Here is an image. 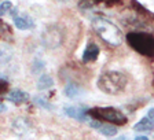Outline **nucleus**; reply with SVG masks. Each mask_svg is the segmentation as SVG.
<instances>
[{
	"label": "nucleus",
	"mask_w": 154,
	"mask_h": 140,
	"mask_svg": "<svg viewBox=\"0 0 154 140\" xmlns=\"http://www.w3.org/2000/svg\"><path fill=\"white\" fill-rule=\"evenodd\" d=\"M92 28L96 32V35L112 47L121 45L122 40H124V36H122L121 30L119 29V26H116L113 22H110L109 19L95 18L92 21Z\"/></svg>",
	"instance_id": "1"
},
{
	"label": "nucleus",
	"mask_w": 154,
	"mask_h": 140,
	"mask_svg": "<svg viewBox=\"0 0 154 140\" xmlns=\"http://www.w3.org/2000/svg\"><path fill=\"white\" fill-rule=\"evenodd\" d=\"M127 83H128V80L125 74L110 70V72H105L100 74L96 84L102 92L109 93V95H117L125 89Z\"/></svg>",
	"instance_id": "2"
},
{
	"label": "nucleus",
	"mask_w": 154,
	"mask_h": 140,
	"mask_svg": "<svg viewBox=\"0 0 154 140\" xmlns=\"http://www.w3.org/2000/svg\"><path fill=\"white\" fill-rule=\"evenodd\" d=\"M127 43L136 52L144 56L154 55V36L144 32H129L127 35Z\"/></svg>",
	"instance_id": "3"
},
{
	"label": "nucleus",
	"mask_w": 154,
	"mask_h": 140,
	"mask_svg": "<svg viewBox=\"0 0 154 140\" xmlns=\"http://www.w3.org/2000/svg\"><path fill=\"white\" fill-rule=\"evenodd\" d=\"M88 117L94 118L95 121H107L109 124L114 125H125L128 122L124 113L114 107H94L88 108Z\"/></svg>",
	"instance_id": "4"
},
{
	"label": "nucleus",
	"mask_w": 154,
	"mask_h": 140,
	"mask_svg": "<svg viewBox=\"0 0 154 140\" xmlns=\"http://www.w3.org/2000/svg\"><path fill=\"white\" fill-rule=\"evenodd\" d=\"M42 41L47 48H57L63 41V33L58 26L51 25L43 32Z\"/></svg>",
	"instance_id": "5"
},
{
	"label": "nucleus",
	"mask_w": 154,
	"mask_h": 140,
	"mask_svg": "<svg viewBox=\"0 0 154 140\" xmlns=\"http://www.w3.org/2000/svg\"><path fill=\"white\" fill-rule=\"evenodd\" d=\"M90 125L98 132H100L102 135H105V136H116L117 135V129L112 124H105L102 121H91Z\"/></svg>",
	"instance_id": "6"
},
{
	"label": "nucleus",
	"mask_w": 154,
	"mask_h": 140,
	"mask_svg": "<svg viewBox=\"0 0 154 140\" xmlns=\"http://www.w3.org/2000/svg\"><path fill=\"white\" fill-rule=\"evenodd\" d=\"M98 56H99V47L95 43H90L83 52V62L84 63H90V62L96 61Z\"/></svg>",
	"instance_id": "7"
},
{
	"label": "nucleus",
	"mask_w": 154,
	"mask_h": 140,
	"mask_svg": "<svg viewBox=\"0 0 154 140\" xmlns=\"http://www.w3.org/2000/svg\"><path fill=\"white\" fill-rule=\"evenodd\" d=\"M65 111L69 117L79 120V121H87L88 120V110L84 107H66Z\"/></svg>",
	"instance_id": "8"
},
{
	"label": "nucleus",
	"mask_w": 154,
	"mask_h": 140,
	"mask_svg": "<svg viewBox=\"0 0 154 140\" xmlns=\"http://www.w3.org/2000/svg\"><path fill=\"white\" fill-rule=\"evenodd\" d=\"M7 99L10 102H13L14 105H22V103L29 102V95L23 91H21V89H14V91L8 92Z\"/></svg>",
	"instance_id": "9"
},
{
	"label": "nucleus",
	"mask_w": 154,
	"mask_h": 140,
	"mask_svg": "<svg viewBox=\"0 0 154 140\" xmlns=\"http://www.w3.org/2000/svg\"><path fill=\"white\" fill-rule=\"evenodd\" d=\"M14 25L19 29V30H28V29L35 28V22L33 19L28 15H18L14 17Z\"/></svg>",
	"instance_id": "10"
},
{
	"label": "nucleus",
	"mask_w": 154,
	"mask_h": 140,
	"mask_svg": "<svg viewBox=\"0 0 154 140\" xmlns=\"http://www.w3.org/2000/svg\"><path fill=\"white\" fill-rule=\"evenodd\" d=\"M13 48L10 47L7 43H3L0 44V66H4L6 63H8L13 58Z\"/></svg>",
	"instance_id": "11"
},
{
	"label": "nucleus",
	"mask_w": 154,
	"mask_h": 140,
	"mask_svg": "<svg viewBox=\"0 0 154 140\" xmlns=\"http://www.w3.org/2000/svg\"><path fill=\"white\" fill-rule=\"evenodd\" d=\"M134 129L136 132H150V131L154 129V124L149 120V118L144 117V118H142L138 124H135Z\"/></svg>",
	"instance_id": "12"
},
{
	"label": "nucleus",
	"mask_w": 154,
	"mask_h": 140,
	"mask_svg": "<svg viewBox=\"0 0 154 140\" xmlns=\"http://www.w3.org/2000/svg\"><path fill=\"white\" fill-rule=\"evenodd\" d=\"M14 131L19 135H23L25 132L29 131V122L26 121L25 118H15V121L13 124Z\"/></svg>",
	"instance_id": "13"
},
{
	"label": "nucleus",
	"mask_w": 154,
	"mask_h": 140,
	"mask_svg": "<svg viewBox=\"0 0 154 140\" xmlns=\"http://www.w3.org/2000/svg\"><path fill=\"white\" fill-rule=\"evenodd\" d=\"M52 85H54V80H52L51 76H48V74H42L40 78L37 80V88L40 89V91L51 88Z\"/></svg>",
	"instance_id": "14"
},
{
	"label": "nucleus",
	"mask_w": 154,
	"mask_h": 140,
	"mask_svg": "<svg viewBox=\"0 0 154 140\" xmlns=\"http://www.w3.org/2000/svg\"><path fill=\"white\" fill-rule=\"evenodd\" d=\"M13 36V30H11V26L7 22H4L3 19H0V40H6Z\"/></svg>",
	"instance_id": "15"
},
{
	"label": "nucleus",
	"mask_w": 154,
	"mask_h": 140,
	"mask_svg": "<svg viewBox=\"0 0 154 140\" xmlns=\"http://www.w3.org/2000/svg\"><path fill=\"white\" fill-rule=\"evenodd\" d=\"M11 10H13V3H11V2L6 0V2H3V3H0V17L6 15V14L10 13Z\"/></svg>",
	"instance_id": "16"
},
{
	"label": "nucleus",
	"mask_w": 154,
	"mask_h": 140,
	"mask_svg": "<svg viewBox=\"0 0 154 140\" xmlns=\"http://www.w3.org/2000/svg\"><path fill=\"white\" fill-rule=\"evenodd\" d=\"M65 93H66L69 98H74V96L79 93V87H76V85H67L66 88H65Z\"/></svg>",
	"instance_id": "17"
},
{
	"label": "nucleus",
	"mask_w": 154,
	"mask_h": 140,
	"mask_svg": "<svg viewBox=\"0 0 154 140\" xmlns=\"http://www.w3.org/2000/svg\"><path fill=\"white\" fill-rule=\"evenodd\" d=\"M94 3H98V4H105V6H116L119 4L121 0H92Z\"/></svg>",
	"instance_id": "18"
},
{
	"label": "nucleus",
	"mask_w": 154,
	"mask_h": 140,
	"mask_svg": "<svg viewBox=\"0 0 154 140\" xmlns=\"http://www.w3.org/2000/svg\"><path fill=\"white\" fill-rule=\"evenodd\" d=\"M7 91H8V83H7L6 80L0 78V96L6 95Z\"/></svg>",
	"instance_id": "19"
},
{
	"label": "nucleus",
	"mask_w": 154,
	"mask_h": 140,
	"mask_svg": "<svg viewBox=\"0 0 154 140\" xmlns=\"http://www.w3.org/2000/svg\"><path fill=\"white\" fill-rule=\"evenodd\" d=\"M35 102L37 103V105H40V106H43V107H45V108H51V106L48 105L47 102H45L44 99H40V98H36L35 99Z\"/></svg>",
	"instance_id": "20"
},
{
	"label": "nucleus",
	"mask_w": 154,
	"mask_h": 140,
	"mask_svg": "<svg viewBox=\"0 0 154 140\" xmlns=\"http://www.w3.org/2000/svg\"><path fill=\"white\" fill-rule=\"evenodd\" d=\"M147 118L154 124V108H150V110L147 111Z\"/></svg>",
	"instance_id": "21"
},
{
	"label": "nucleus",
	"mask_w": 154,
	"mask_h": 140,
	"mask_svg": "<svg viewBox=\"0 0 154 140\" xmlns=\"http://www.w3.org/2000/svg\"><path fill=\"white\" fill-rule=\"evenodd\" d=\"M7 110V106L4 105V103H2L0 102V114H2V113H4Z\"/></svg>",
	"instance_id": "22"
},
{
	"label": "nucleus",
	"mask_w": 154,
	"mask_h": 140,
	"mask_svg": "<svg viewBox=\"0 0 154 140\" xmlns=\"http://www.w3.org/2000/svg\"><path fill=\"white\" fill-rule=\"evenodd\" d=\"M135 140H149V139H147V137H146V136H138V137H136V139H135Z\"/></svg>",
	"instance_id": "23"
},
{
	"label": "nucleus",
	"mask_w": 154,
	"mask_h": 140,
	"mask_svg": "<svg viewBox=\"0 0 154 140\" xmlns=\"http://www.w3.org/2000/svg\"><path fill=\"white\" fill-rule=\"evenodd\" d=\"M116 140H128V139H127L125 136H121V137H119V139H116Z\"/></svg>",
	"instance_id": "24"
}]
</instances>
